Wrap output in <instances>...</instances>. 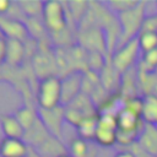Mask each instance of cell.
I'll return each mask as SVG.
<instances>
[{
  "mask_svg": "<svg viewBox=\"0 0 157 157\" xmlns=\"http://www.w3.org/2000/svg\"><path fill=\"white\" fill-rule=\"evenodd\" d=\"M145 13H146V2L141 1L139 6H136L135 9L117 16L118 22L120 25V38H119L120 45L136 38L140 34Z\"/></svg>",
  "mask_w": 157,
  "mask_h": 157,
  "instance_id": "obj_1",
  "label": "cell"
},
{
  "mask_svg": "<svg viewBox=\"0 0 157 157\" xmlns=\"http://www.w3.org/2000/svg\"><path fill=\"white\" fill-rule=\"evenodd\" d=\"M37 102L39 109L50 110L61 105V78L50 75L42 77L37 88Z\"/></svg>",
  "mask_w": 157,
  "mask_h": 157,
  "instance_id": "obj_2",
  "label": "cell"
},
{
  "mask_svg": "<svg viewBox=\"0 0 157 157\" xmlns=\"http://www.w3.org/2000/svg\"><path fill=\"white\" fill-rule=\"evenodd\" d=\"M140 56H141V50L136 37L126 42L125 44L118 47L110 56V63L120 75H124L125 72L132 69V66L137 63Z\"/></svg>",
  "mask_w": 157,
  "mask_h": 157,
  "instance_id": "obj_3",
  "label": "cell"
},
{
  "mask_svg": "<svg viewBox=\"0 0 157 157\" xmlns=\"http://www.w3.org/2000/svg\"><path fill=\"white\" fill-rule=\"evenodd\" d=\"M43 23L44 27L53 34L61 33L66 29L67 17L64 4L60 1H45L43 5Z\"/></svg>",
  "mask_w": 157,
  "mask_h": 157,
  "instance_id": "obj_4",
  "label": "cell"
},
{
  "mask_svg": "<svg viewBox=\"0 0 157 157\" xmlns=\"http://www.w3.org/2000/svg\"><path fill=\"white\" fill-rule=\"evenodd\" d=\"M82 82L83 74L81 71H71L61 78V105H67L82 93Z\"/></svg>",
  "mask_w": 157,
  "mask_h": 157,
  "instance_id": "obj_5",
  "label": "cell"
},
{
  "mask_svg": "<svg viewBox=\"0 0 157 157\" xmlns=\"http://www.w3.org/2000/svg\"><path fill=\"white\" fill-rule=\"evenodd\" d=\"M151 157H157V125L144 123L136 142Z\"/></svg>",
  "mask_w": 157,
  "mask_h": 157,
  "instance_id": "obj_6",
  "label": "cell"
},
{
  "mask_svg": "<svg viewBox=\"0 0 157 157\" xmlns=\"http://www.w3.org/2000/svg\"><path fill=\"white\" fill-rule=\"evenodd\" d=\"M0 31L7 37V39L25 40L28 37V28L23 22L13 18H6L0 16Z\"/></svg>",
  "mask_w": 157,
  "mask_h": 157,
  "instance_id": "obj_7",
  "label": "cell"
},
{
  "mask_svg": "<svg viewBox=\"0 0 157 157\" xmlns=\"http://www.w3.org/2000/svg\"><path fill=\"white\" fill-rule=\"evenodd\" d=\"M28 147L22 139L4 137L0 141V157H26Z\"/></svg>",
  "mask_w": 157,
  "mask_h": 157,
  "instance_id": "obj_8",
  "label": "cell"
},
{
  "mask_svg": "<svg viewBox=\"0 0 157 157\" xmlns=\"http://www.w3.org/2000/svg\"><path fill=\"white\" fill-rule=\"evenodd\" d=\"M117 120H118V130H124V131H140L144 125V121L140 115L132 113L131 110L124 107L118 113Z\"/></svg>",
  "mask_w": 157,
  "mask_h": 157,
  "instance_id": "obj_9",
  "label": "cell"
},
{
  "mask_svg": "<svg viewBox=\"0 0 157 157\" xmlns=\"http://www.w3.org/2000/svg\"><path fill=\"white\" fill-rule=\"evenodd\" d=\"M1 130L5 137H13V139H22L26 135V130L22 124L18 121L15 114H4L0 118Z\"/></svg>",
  "mask_w": 157,
  "mask_h": 157,
  "instance_id": "obj_10",
  "label": "cell"
},
{
  "mask_svg": "<svg viewBox=\"0 0 157 157\" xmlns=\"http://www.w3.org/2000/svg\"><path fill=\"white\" fill-rule=\"evenodd\" d=\"M141 119L146 124L157 125V96H142V112Z\"/></svg>",
  "mask_w": 157,
  "mask_h": 157,
  "instance_id": "obj_11",
  "label": "cell"
},
{
  "mask_svg": "<svg viewBox=\"0 0 157 157\" xmlns=\"http://www.w3.org/2000/svg\"><path fill=\"white\" fill-rule=\"evenodd\" d=\"M76 129H77L78 137H81L86 141L94 140V136H96V132L98 129V115L87 117L86 119H83V121Z\"/></svg>",
  "mask_w": 157,
  "mask_h": 157,
  "instance_id": "obj_12",
  "label": "cell"
},
{
  "mask_svg": "<svg viewBox=\"0 0 157 157\" xmlns=\"http://www.w3.org/2000/svg\"><path fill=\"white\" fill-rule=\"evenodd\" d=\"M25 55V47L21 40L17 39H7V56L6 61L12 65H17L22 61Z\"/></svg>",
  "mask_w": 157,
  "mask_h": 157,
  "instance_id": "obj_13",
  "label": "cell"
},
{
  "mask_svg": "<svg viewBox=\"0 0 157 157\" xmlns=\"http://www.w3.org/2000/svg\"><path fill=\"white\" fill-rule=\"evenodd\" d=\"M141 1H136V0H113V1H107L103 5L115 16H119L124 12H128L132 9H135L136 6H139Z\"/></svg>",
  "mask_w": 157,
  "mask_h": 157,
  "instance_id": "obj_14",
  "label": "cell"
},
{
  "mask_svg": "<svg viewBox=\"0 0 157 157\" xmlns=\"http://www.w3.org/2000/svg\"><path fill=\"white\" fill-rule=\"evenodd\" d=\"M69 155L72 157H90V145L88 141L81 139V137H75L71 140L69 145Z\"/></svg>",
  "mask_w": 157,
  "mask_h": 157,
  "instance_id": "obj_15",
  "label": "cell"
},
{
  "mask_svg": "<svg viewBox=\"0 0 157 157\" xmlns=\"http://www.w3.org/2000/svg\"><path fill=\"white\" fill-rule=\"evenodd\" d=\"M94 141L102 147H110L117 142V130L98 128L94 136Z\"/></svg>",
  "mask_w": 157,
  "mask_h": 157,
  "instance_id": "obj_16",
  "label": "cell"
},
{
  "mask_svg": "<svg viewBox=\"0 0 157 157\" xmlns=\"http://www.w3.org/2000/svg\"><path fill=\"white\" fill-rule=\"evenodd\" d=\"M137 40L141 54L157 49V32H140Z\"/></svg>",
  "mask_w": 157,
  "mask_h": 157,
  "instance_id": "obj_17",
  "label": "cell"
},
{
  "mask_svg": "<svg viewBox=\"0 0 157 157\" xmlns=\"http://www.w3.org/2000/svg\"><path fill=\"white\" fill-rule=\"evenodd\" d=\"M16 118L18 119V121L22 124V126L25 128V130L27 131L28 129H31L36 121L38 120V117L37 114L28 107H23V108H20L17 112H16Z\"/></svg>",
  "mask_w": 157,
  "mask_h": 157,
  "instance_id": "obj_18",
  "label": "cell"
},
{
  "mask_svg": "<svg viewBox=\"0 0 157 157\" xmlns=\"http://www.w3.org/2000/svg\"><path fill=\"white\" fill-rule=\"evenodd\" d=\"M43 5H44V2H42V1H33V0L20 1L18 2V7L28 17H36V16L43 13Z\"/></svg>",
  "mask_w": 157,
  "mask_h": 157,
  "instance_id": "obj_19",
  "label": "cell"
},
{
  "mask_svg": "<svg viewBox=\"0 0 157 157\" xmlns=\"http://www.w3.org/2000/svg\"><path fill=\"white\" fill-rule=\"evenodd\" d=\"M124 99V108L131 110L132 113L141 117L142 112V96H135L130 98H123Z\"/></svg>",
  "mask_w": 157,
  "mask_h": 157,
  "instance_id": "obj_20",
  "label": "cell"
},
{
  "mask_svg": "<svg viewBox=\"0 0 157 157\" xmlns=\"http://www.w3.org/2000/svg\"><path fill=\"white\" fill-rule=\"evenodd\" d=\"M141 32H157V13L145 15Z\"/></svg>",
  "mask_w": 157,
  "mask_h": 157,
  "instance_id": "obj_21",
  "label": "cell"
},
{
  "mask_svg": "<svg viewBox=\"0 0 157 157\" xmlns=\"http://www.w3.org/2000/svg\"><path fill=\"white\" fill-rule=\"evenodd\" d=\"M7 56V38L0 34V63L6 61Z\"/></svg>",
  "mask_w": 157,
  "mask_h": 157,
  "instance_id": "obj_22",
  "label": "cell"
},
{
  "mask_svg": "<svg viewBox=\"0 0 157 157\" xmlns=\"http://www.w3.org/2000/svg\"><path fill=\"white\" fill-rule=\"evenodd\" d=\"M12 6V2L9 0H0V16H4L10 11Z\"/></svg>",
  "mask_w": 157,
  "mask_h": 157,
  "instance_id": "obj_23",
  "label": "cell"
},
{
  "mask_svg": "<svg viewBox=\"0 0 157 157\" xmlns=\"http://www.w3.org/2000/svg\"><path fill=\"white\" fill-rule=\"evenodd\" d=\"M114 157H136V155H135L134 152H131V151L125 150V151H119V152H117V153L114 155Z\"/></svg>",
  "mask_w": 157,
  "mask_h": 157,
  "instance_id": "obj_24",
  "label": "cell"
},
{
  "mask_svg": "<svg viewBox=\"0 0 157 157\" xmlns=\"http://www.w3.org/2000/svg\"><path fill=\"white\" fill-rule=\"evenodd\" d=\"M61 157H72V156H70V155H64V156H61Z\"/></svg>",
  "mask_w": 157,
  "mask_h": 157,
  "instance_id": "obj_25",
  "label": "cell"
},
{
  "mask_svg": "<svg viewBox=\"0 0 157 157\" xmlns=\"http://www.w3.org/2000/svg\"><path fill=\"white\" fill-rule=\"evenodd\" d=\"M155 6H156V9H157V1H155Z\"/></svg>",
  "mask_w": 157,
  "mask_h": 157,
  "instance_id": "obj_26",
  "label": "cell"
},
{
  "mask_svg": "<svg viewBox=\"0 0 157 157\" xmlns=\"http://www.w3.org/2000/svg\"><path fill=\"white\" fill-rule=\"evenodd\" d=\"M155 72H156V74H157V69H156V71H155Z\"/></svg>",
  "mask_w": 157,
  "mask_h": 157,
  "instance_id": "obj_27",
  "label": "cell"
}]
</instances>
